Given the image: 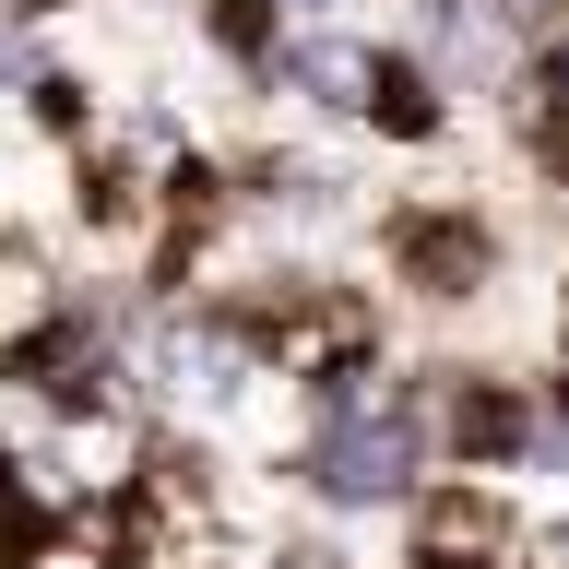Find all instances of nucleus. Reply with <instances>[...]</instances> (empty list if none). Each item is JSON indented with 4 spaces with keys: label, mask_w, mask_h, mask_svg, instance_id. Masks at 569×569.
I'll return each mask as SVG.
<instances>
[{
    "label": "nucleus",
    "mask_w": 569,
    "mask_h": 569,
    "mask_svg": "<svg viewBox=\"0 0 569 569\" xmlns=\"http://www.w3.org/2000/svg\"><path fill=\"white\" fill-rule=\"evenodd\" d=\"M273 12H297V24H320V12H332V0H273Z\"/></svg>",
    "instance_id": "4"
},
{
    "label": "nucleus",
    "mask_w": 569,
    "mask_h": 569,
    "mask_svg": "<svg viewBox=\"0 0 569 569\" xmlns=\"http://www.w3.org/2000/svg\"><path fill=\"white\" fill-rule=\"evenodd\" d=\"M427 416L391 391V403H356V416H309V439H297V487L320 498V510H403V498L427 487Z\"/></svg>",
    "instance_id": "1"
},
{
    "label": "nucleus",
    "mask_w": 569,
    "mask_h": 569,
    "mask_svg": "<svg viewBox=\"0 0 569 569\" xmlns=\"http://www.w3.org/2000/svg\"><path fill=\"white\" fill-rule=\"evenodd\" d=\"M273 83L309 96V107H356V96H368V48H356V36H284Z\"/></svg>",
    "instance_id": "2"
},
{
    "label": "nucleus",
    "mask_w": 569,
    "mask_h": 569,
    "mask_svg": "<svg viewBox=\"0 0 569 569\" xmlns=\"http://www.w3.org/2000/svg\"><path fill=\"white\" fill-rule=\"evenodd\" d=\"M24 83H48V48L36 36H0V96H24Z\"/></svg>",
    "instance_id": "3"
}]
</instances>
